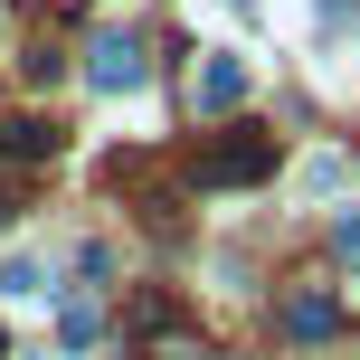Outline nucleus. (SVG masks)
<instances>
[{
	"instance_id": "f257e3e1",
	"label": "nucleus",
	"mask_w": 360,
	"mask_h": 360,
	"mask_svg": "<svg viewBox=\"0 0 360 360\" xmlns=\"http://www.w3.org/2000/svg\"><path fill=\"white\" fill-rule=\"evenodd\" d=\"M86 86H95V95H143V86H152V48H143L133 29H95V38H86Z\"/></svg>"
},
{
	"instance_id": "f03ea898",
	"label": "nucleus",
	"mask_w": 360,
	"mask_h": 360,
	"mask_svg": "<svg viewBox=\"0 0 360 360\" xmlns=\"http://www.w3.org/2000/svg\"><path fill=\"white\" fill-rule=\"evenodd\" d=\"M275 171V133H218L199 152V190H247V180Z\"/></svg>"
},
{
	"instance_id": "7ed1b4c3",
	"label": "nucleus",
	"mask_w": 360,
	"mask_h": 360,
	"mask_svg": "<svg viewBox=\"0 0 360 360\" xmlns=\"http://www.w3.org/2000/svg\"><path fill=\"white\" fill-rule=\"evenodd\" d=\"M247 105V57L237 48H199L190 67V114H237Z\"/></svg>"
},
{
	"instance_id": "20e7f679",
	"label": "nucleus",
	"mask_w": 360,
	"mask_h": 360,
	"mask_svg": "<svg viewBox=\"0 0 360 360\" xmlns=\"http://www.w3.org/2000/svg\"><path fill=\"white\" fill-rule=\"evenodd\" d=\"M0 294H10V304H38V294H57L48 256H38V247H10V256H0Z\"/></svg>"
},
{
	"instance_id": "39448f33",
	"label": "nucleus",
	"mask_w": 360,
	"mask_h": 360,
	"mask_svg": "<svg viewBox=\"0 0 360 360\" xmlns=\"http://www.w3.org/2000/svg\"><path fill=\"white\" fill-rule=\"evenodd\" d=\"M285 332H294V342H332V332H342V304H332V294H294Z\"/></svg>"
},
{
	"instance_id": "423d86ee",
	"label": "nucleus",
	"mask_w": 360,
	"mask_h": 360,
	"mask_svg": "<svg viewBox=\"0 0 360 360\" xmlns=\"http://www.w3.org/2000/svg\"><path fill=\"white\" fill-rule=\"evenodd\" d=\"M57 152V133L48 124H29V114H0V162H48Z\"/></svg>"
},
{
	"instance_id": "0eeeda50",
	"label": "nucleus",
	"mask_w": 360,
	"mask_h": 360,
	"mask_svg": "<svg viewBox=\"0 0 360 360\" xmlns=\"http://www.w3.org/2000/svg\"><path fill=\"white\" fill-rule=\"evenodd\" d=\"M332 247H342V266L360 275V209H342V218H332Z\"/></svg>"
},
{
	"instance_id": "6e6552de",
	"label": "nucleus",
	"mask_w": 360,
	"mask_h": 360,
	"mask_svg": "<svg viewBox=\"0 0 360 360\" xmlns=\"http://www.w3.org/2000/svg\"><path fill=\"white\" fill-rule=\"evenodd\" d=\"M19 67H29V86H57V76H67V57H57V48H29Z\"/></svg>"
},
{
	"instance_id": "1a4fd4ad",
	"label": "nucleus",
	"mask_w": 360,
	"mask_h": 360,
	"mask_svg": "<svg viewBox=\"0 0 360 360\" xmlns=\"http://www.w3.org/2000/svg\"><path fill=\"white\" fill-rule=\"evenodd\" d=\"M351 10H360V0H313V29H323V38H332V29H342V19H351Z\"/></svg>"
},
{
	"instance_id": "9d476101",
	"label": "nucleus",
	"mask_w": 360,
	"mask_h": 360,
	"mask_svg": "<svg viewBox=\"0 0 360 360\" xmlns=\"http://www.w3.org/2000/svg\"><path fill=\"white\" fill-rule=\"evenodd\" d=\"M218 10H237V19H247V10H256V0H218Z\"/></svg>"
},
{
	"instance_id": "9b49d317",
	"label": "nucleus",
	"mask_w": 360,
	"mask_h": 360,
	"mask_svg": "<svg viewBox=\"0 0 360 360\" xmlns=\"http://www.w3.org/2000/svg\"><path fill=\"white\" fill-rule=\"evenodd\" d=\"M10 360H48V351H10Z\"/></svg>"
},
{
	"instance_id": "f8f14e48",
	"label": "nucleus",
	"mask_w": 360,
	"mask_h": 360,
	"mask_svg": "<svg viewBox=\"0 0 360 360\" xmlns=\"http://www.w3.org/2000/svg\"><path fill=\"white\" fill-rule=\"evenodd\" d=\"M152 360H190V351H152Z\"/></svg>"
},
{
	"instance_id": "ddd939ff",
	"label": "nucleus",
	"mask_w": 360,
	"mask_h": 360,
	"mask_svg": "<svg viewBox=\"0 0 360 360\" xmlns=\"http://www.w3.org/2000/svg\"><path fill=\"white\" fill-rule=\"evenodd\" d=\"M0 360H10V332H0Z\"/></svg>"
}]
</instances>
